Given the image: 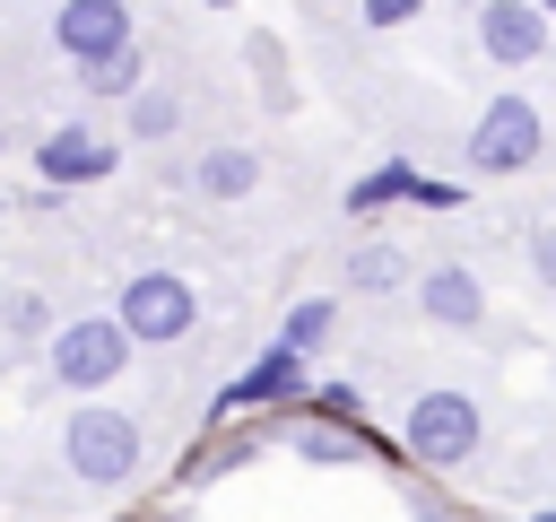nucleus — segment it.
Returning a JSON list of instances; mask_svg holds the SVG:
<instances>
[{
    "instance_id": "25",
    "label": "nucleus",
    "mask_w": 556,
    "mask_h": 522,
    "mask_svg": "<svg viewBox=\"0 0 556 522\" xmlns=\"http://www.w3.org/2000/svg\"><path fill=\"white\" fill-rule=\"evenodd\" d=\"M0 217H9V191H0Z\"/></svg>"
},
{
    "instance_id": "27",
    "label": "nucleus",
    "mask_w": 556,
    "mask_h": 522,
    "mask_svg": "<svg viewBox=\"0 0 556 522\" xmlns=\"http://www.w3.org/2000/svg\"><path fill=\"white\" fill-rule=\"evenodd\" d=\"M539 9H547V17H556V0H539Z\"/></svg>"
},
{
    "instance_id": "8",
    "label": "nucleus",
    "mask_w": 556,
    "mask_h": 522,
    "mask_svg": "<svg viewBox=\"0 0 556 522\" xmlns=\"http://www.w3.org/2000/svg\"><path fill=\"white\" fill-rule=\"evenodd\" d=\"M469 35H478V52H486L495 70H530V61L556 52V17H547L539 0H478Z\"/></svg>"
},
{
    "instance_id": "13",
    "label": "nucleus",
    "mask_w": 556,
    "mask_h": 522,
    "mask_svg": "<svg viewBox=\"0 0 556 522\" xmlns=\"http://www.w3.org/2000/svg\"><path fill=\"white\" fill-rule=\"evenodd\" d=\"M408 183H417V165H408V157H374V165L339 191V209H348V217H382V209H400V200H408Z\"/></svg>"
},
{
    "instance_id": "24",
    "label": "nucleus",
    "mask_w": 556,
    "mask_h": 522,
    "mask_svg": "<svg viewBox=\"0 0 556 522\" xmlns=\"http://www.w3.org/2000/svg\"><path fill=\"white\" fill-rule=\"evenodd\" d=\"M408 522H460V513H443V505H426V513H408Z\"/></svg>"
},
{
    "instance_id": "6",
    "label": "nucleus",
    "mask_w": 556,
    "mask_h": 522,
    "mask_svg": "<svg viewBox=\"0 0 556 522\" xmlns=\"http://www.w3.org/2000/svg\"><path fill=\"white\" fill-rule=\"evenodd\" d=\"M304 391H313V357H295L287 339H269L243 374H226V383H217L208 418H295V409H304Z\"/></svg>"
},
{
    "instance_id": "2",
    "label": "nucleus",
    "mask_w": 556,
    "mask_h": 522,
    "mask_svg": "<svg viewBox=\"0 0 556 522\" xmlns=\"http://www.w3.org/2000/svg\"><path fill=\"white\" fill-rule=\"evenodd\" d=\"M400 452H408V470L452 478V470H469V461L486 452V409H478L469 391L434 383V391H417V400L400 409Z\"/></svg>"
},
{
    "instance_id": "26",
    "label": "nucleus",
    "mask_w": 556,
    "mask_h": 522,
    "mask_svg": "<svg viewBox=\"0 0 556 522\" xmlns=\"http://www.w3.org/2000/svg\"><path fill=\"white\" fill-rule=\"evenodd\" d=\"M530 522H556V513H530Z\"/></svg>"
},
{
    "instance_id": "7",
    "label": "nucleus",
    "mask_w": 556,
    "mask_h": 522,
    "mask_svg": "<svg viewBox=\"0 0 556 522\" xmlns=\"http://www.w3.org/2000/svg\"><path fill=\"white\" fill-rule=\"evenodd\" d=\"M278 444V418H208L191 444H182V461H174V478L182 487H217V478H235V470H252L261 452Z\"/></svg>"
},
{
    "instance_id": "28",
    "label": "nucleus",
    "mask_w": 556,
    "mask_h": 522,
    "mask_svg": "<svg viewBox=\"0 0 556 522\" xmlns=\"http://www.w3.org/2000/svg\"><path fill=\"white\" fill-rule=\"evenodd\" d=\"M547 374H556V365H547Z\"/></svg>"
},
{
    "instance_id": "19",
    "label": "nucleus",
    "mask_w": 556,
    "mask_h": 522,
    "mask_svg": "<svg viewBox=\"0 0 556 522\" xmlns=\"http://www.w3.org/2000/svg\"><path fill=\"white\" fill-rule=\"evenodd\" d=\"M122 113H130V139H174V130H182V104H174L165 87H139Z\"/></svg>"
},
{
    "instance_id": "14",
    "label": "nucleus",
    "mask_w": 556,
    "mask_h": 522,
    "mask_svg": "<svg viewBox=\"0 0 556 522\" xmlns=\"http://www.w3.org/2000/svg\"><path fill=\"white\" fill-rule=\"evenodd\" d=\"M391 287H417V270H408V252L400 244H348V296H391Z\"/></svg>"
},
{
    "instance_id": "3",
    "label": "nucleus",
    "mask_w": 556,
    "mask_h": 522,
    "mask_svg": "<svg viewBox=\"0 0 556 522\" xmlns=\"http://www.w3.org/2000/svg\"><path fill=\"white\" fill-rule=\"evenodd\" d=\"M547 157V113L521 96V87H495L486 104H478V122L460 130V165L478 174V183H513V174H530Z\"/></svg>"
},
{
    "instance_id": "21",
    "label": "nucleus",
    "mask_w": 556,
    "mask_h": 522,
    "mask_svg": "<svg viewBox=\"0 0 556 522\" xmlns=\"http://www.w3.org/2000/svg\"><path fill=\"white\" fill-rule=\"evenodd\" d=\"M460 200H469V183H452V174H417L408 183V209H426V217H452Z\"/></svg>"
},
{
    "instance_id": "23",
    "label": "nucleus",
    "mask_w": 556,
    "mask_h": 522,
    "mask_svg": "<svg viewBox=\"0 0 556 522\" xmlns=\"http://www.w3.org/2000/svg\"><path fill=\"white\" fill-rule=\"evenodd\" d=\"M521 252H530V278H539V287H547V296H556V217H539V226H530V244H521Z\"/></svg>"
},
{
    "instance_id": "4",
    "label": "nucleus",
    "mask_w": 556,
    "mask_h": 522,
    "mask_svg": "<svg viewBox=\"0 0 556 522\" xmlns=\"http://www.w3.org/2000/svg\"><path fill=\"white\" fill-rule=\"evenodd\" d=\"M130 331L113 313H61V331L43 339V374L70 391V400H104L122 374H130Z\"/></svg>"
},
{
    "instance_id": "17",
    "label": "nucleus",
    "mask_w": 556,
    "mask_h": 522,
    "mask_svg": "<svg viewBox=\"0 0 556 522\" xmlns=\"http://www.w3.org/2000/svg\"><path fill=\"white\" fill-rule=\"evenodd\" d=\"M0 331H9V339H35V348H43V339L61 331V313L43 304V287H9V296H0Z\"/></svg>"
},
{
    "instance_id": "12",
    "label": "nucleus",
    "mask_w": 556,
    "mask_h": 522,
    "mask_svg": "<svg viewBox=\"0 0 556 522\" xmlns=\"http://www.w3.org/2000/svg\"><path fill=\"white\" fill-rule=\"evenodd\" d=\"M191 191H200V200H252V191H261V157L226 139V148H208V157L191 165Z\"/></svg>"
},
{
    "instance_id": "18",
    "label": "nucleus",
    "mask_w": 556,
    "mask_h": 522,
    "mask_svg": "<svg viewBox=\"0 0 556 522\" xmlns=\"http://www.w3.org/2000/svg\"><path fill=\"white\" fill-rule=\"evenodd\" d=\"M243 61H252V78H261V104H269V113H287V104H295V87H287V52H278L269 35H252V44H243Z\"/></svg>"
},
{
    "instance_id": "15",
    "label": "nucleus",
    "mask_w": 556,
    "mask_h": 522,
    "mask_svg": "<svg viewBox=\"0 0 556 522\" xmlns=\"http://www.w3.org/2000/svg\"><path fill=\"white\" fill-rule=\"evenodd\" d=\"M278 339H287L295 357H330V339H339V296H295V304L278 313Z\"/></svg>"
},
{
    "instance_id": "1",
    "label": "nucleus",
    "mask_w": 556,
    "mask_h": 522,
    "mask_svg": "<svg viewBox=\"0 0 556 522\" xmlns=\"http://www.w3.org/2000/svg\"><path fill=\"white\" fill-rule=\"evenodd\" d=\"M52 452H61V470L78 478V487H130L139 470H148V426H139V409H113V400H70V418H61V435H52Z\"/></svg>"
},
{
    "instance_id": "22",
    "label": "nucleus",
    "mask_w": 556,
    "mask_h": 522,
    "mask_svg": "<svg viewBox=\"0 0 556 522\" xmlns=\"http://www.w3.org/2000/svg\"><path fill=\"white\" fill-rule=\"evenodd\" d=\"M356 17H365L374 35H400V26H417V17H426V0H356Z\"/></svg>"
},
{
    "instance_id": "9",
    "label": "nucleus",
    "mask_w": 556,
    "mask_h": 522,
    "mask_svg": "<svg viewBox=\"0 0 556 522\" xmlns=\"http://www.w3.org/2000/svg\"><path fill=\"white\" fill-rule=\"evenodd\" d=\"M122 44H139L130 0H61V9H52V52H61L70 70H96V61H113Z\"/></svg>"
},
{
    "instance_id": "10",
    "label": "nucleus",
    "mask_w": 556,
    "mask_h": 522,
    "mask_svg": "<svg viewBox=\"0 0 556 522\" xmlns=\"http://www.w3.org/2000/svg\"><path fill=\"white\" fill-rule=\"evenodd\" d=\"M122 165V148L104 139V130H87V122H52L43 139H35V183L43 191H87V183H104Z\"/></svg>"
},
{
    "instance_id": "11",
    "label": "nucleus",
    "mask_w": 556,
    "mask_h": 522,
    "mask_svg": "<svg viewBox=\"0 0 556 522\" xmlns=\"http://www.w3.org/2000/svg\"><path fill=\"white\" fill-rule=\"evenodd\" d=\"M417 313H426L434 331H460V339H469V331H486L495 304H486V278H478L469 261H434V270H417Z\"/></svg>"
},
{
    "instance_id": "20",
    "label": "nucleus",
    "mask_w": 556,
    "mask_h": 522,
    "mask_svg": "<svg viewBox=\"0 0 556 522\" xmlns=\"http://www.w3.org/2000/svg\"><path fill=\"white\" fill-rule=\"evenodd\" d=\"M304 409H313V418H339V426H365V391H356L348 374H313Z\"/></svg>"
},
{
    "instance_id": "16",
    "label": "nucleus",
    "mask_w": 556,
    "mask_h": 522,
    "mask_svg": "<svg viewBox=\"0 0 556 522\" xmlns=\"http://www.w3.org/2000/svg\"><path fill=\"white\" fill-rule=\"evenodd\" d=\"M78 87H87V96H104V104H130V96L148 87V44H122L113 61H96V70H78Z\"/></svg>"
},
{
    "instance_id": "5",
    "label": "nucleus",
    "mask_w": 556,
    "mask_h": 522,
    "mask_svg": "<svg viewBox=\"0 0 556 522\" xmlns=\"http://www.w3.org/2000/svg\"><path fill=\"white\" fill-rule=\"evenodd\" d=\"M113 322L130 331V348H174L200 331V287L182 270H130L113 287Z\"/></svg>"
}]
</instances>
